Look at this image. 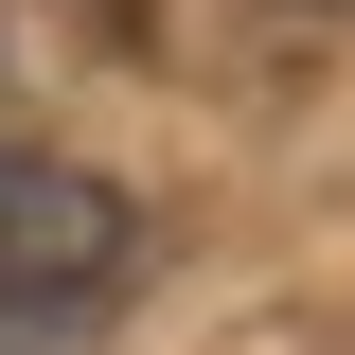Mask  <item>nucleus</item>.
<instances>
[{"mask_svg": "<svg viewBox=\"0 0 355 355\" xmlns=\"http://www.w3.org/2000/svg\"><path fill=\"white\" fill-rule=\"evenodd\" d=\"M142 266V214L71 160H0V320H53V302H107Z\"/></svg>", "mask_w": 355, "mask_h": 355, "instance_id": "nucleus-1", "label": "nucleus"}, {"mask_svg": "<svg viewBox=\"0 0 355 355\" xmlns=\"http://www.w3.org/2000/svg\"><path fill=\"white\" fill-rule=\"evenodd\" d=\"M71 18H142V0H71Z\"/></svg>", "mask_w": 355, "mask_h": 355, "instance_id": "nucleus-2", "label": "nucleus"}]
</instances>
